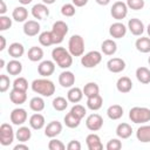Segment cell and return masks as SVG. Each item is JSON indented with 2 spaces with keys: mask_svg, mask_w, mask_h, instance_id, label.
Wrapping results in <instances>:
<instances>
[{
  "mask_svg": "<svg viewBox=\"0 0 150 150\" xmlns=\"http://www.w3.org/2000/svg\"><path fill=\"white\" fill-rule=\"evenodd\" d=\"M30 88L34 93L43 96V97H50L54 93H55V84L53 81H50L47 77H42V79H35L32 84Z\"/></svg>",
  "mask_w": 150,
  "mask_h": 150,
  "instance_id": "1",
  "label": "cell"
},
{
  "mask_svg": "<svg viewBox=\"0 0 150 150\" xmlns=\"http://www.w3.org/2000/svg\"><path fill=\"white\" fill-rule=\"evenodd\" d=\"M53 61L62 69H68L73 64V55L64 47H55L52 50Z\"/></svg>",
  "mask_w": 150,
  "mask_h": 150,
  "instance_id": "2",
  "label": "cell"
},
{
  "mask_svg": "<svg viewBox=\"0 0 150 150\" xmlns=\"http://www.w3.org/2000/svg\"><path fill=\"white\" fill-rule=\"evenodd\" d=\"M129 118L132 123L144 124L150 122V109L146 107H134L129 110Z\"/></svg>",
  "mask_w": 150,
  "mask_h": 150,
  "instance_id": "3",
  "label": "cell"
},
{
  "mask_svg": "<svg viewBox=\"0 0 150 150\" xmlns=\"http://www.w3.org/2000/svg\"><path fill=\"white\" fill-rule=\"evenodd\" d=\"M69 28H68V25L62 21V20H59V21H55L53 23V27H52V38H53V42L54 45H59L63 41L64 36L67 35Z\"/></svg>",
  "mask_w": 150,
  "mask_h": 150,
  "instance_id": "4",
  "label": "cell"
},
{
  "mask_svg": "<svg viewBox=\"0 0 150 150\" xmlns=\"http://www.w3.org/2000/svg\"><path fill=\"white\" fill-rule=\"evenodd\" d=\"M68 50L73 56H82L84 53V40L81 35L74 34L69 38Z\"/></svg>",
  "mask_w": 150,
  "mask_h": 150,
  "instance_id": "5",
  "label": "cell"
},
{
  "mask_svg": "<svg viewBox=\"0 0 150 150\" xmlns=\"http://www.w3.org/2000/svg\"><path fill=\"white\" fill-rule=\"evenodd\" d=\"M102 61V54L98 50H90L87 54L82 55L81 64L84 68H94Z\"/></svg>",
  "mask_w": 150,
  "mask_h": 150,
  "instance_id": "6",
  "label": "cell"
},
{
  "mask_svg": "<svg viewBox=\"0 0 150 150\" xmlns=\"http://www.w3.org/2000/svg\"><path fill=\"white\" fill-rule=\"evenodd\" d=\"M14 130L11 124L2 123L0 127V144L4 146L11 145L14 141Z\"/></svg>",
  "mask_w": 150,
  "mask_h": 150,
  "instance_id": "7",
  "label": "cell"
},
{
  "mask_svg": "<svg viewBox=\"0 0 150 150\" xmlns=\"http://www.w3.org/2000/svg\"><path fill=\"white\" fill-rule=\"evenodd\" d=\"M128 9L129 8H128V6H127L125 2H123V1H116V2L112 4V6L110 8V14H111V16L115 20L120 21V20H123L128 15Z\"/></svg>",
  "mask_w": 150,
  "mask_h": 150,
  "instance_id": "8",
  "label": "cell"
},
{
  "mask_svg": "<svg viewBox=\"0 0 150 150\" xmlns=\"http://www.w3.org/2000/svg\"><path fill=\"white\" fill-rule=\"evenodd\" d=\"M27 111L23 108H15L9 115V120L14 125H22L27 121Z\"/></svg>",
  "mask_w": 150,
  "mask_h": 150,
  "instance_id": "9",
  "label": "cell"
},
{
  "mask_svg": "<svg viewBox=\"0 0 150 150\" xmlns=\"http://www.w3.org/2000/svg\"><path fill=\"white\" fill-rule=\"evenodd\" d=\"M86 127L90 131H98L103 127V118L98 114H90L86 120Z\"/></svg>",
  "mask_w": 150,
  "mask_h": 150,
  "instance_id": "10",
  "label": "cell"
},
{
  "mask_svg": "<svg viewBox=\"0 0 150 150\" xmlns=\"http://www.w3.org/2000/svg\"><path fill=\"white\" fill-rule=\"evenodd\" d=\"M55 71V62L50 60H43L38 66V73L42 77H48Z\"/></svg>",
  "mask_w": 150,
  "mask_h": 150,
  "instance_id": "11",
  "label": "cell"
},
{
  "mask_svg": "<svg viewBox=\"0 0 150 150\" xmlns=\"http://www.w3.org/2000/svg\"><path fill=\"white\" fill-rule=\"evenodd\" d=\"M107 68L109 71L111 73H122L124 69H125V61L121 57H112V59H109L108 62H107Z\"/></svg>",
  "mask_w": 150,
  "mask_h": 150,
  "instance_id": "12",
  "label": "cell"
},
{
  "mask_svg": "<svg viewBox=\"0 0 150 150\" xmlns=\"http://www.w3.org/2000/svg\"><path fill=\"white\" fill-rule=\"evenodd\" d=\"M32 15L38 19V20H45L46 18L49 16V9L47 7L46 4H36L32 7V11H30Z\"/></svg>",
  "mask_w": 150,
  "mask_h": 150,
  "instance_id": "13",
  "label": "cell"
},
{
  "mask_svg": "<svg viewBox=\"0 0 150 150\" xmlns=\"http://www.w3.org/2000/svg\"><path fill=\"white\" fill-rule=\"evenodd\" d=\"M144 23L137 18H132L128 21V29L135 36H141L144 33Z\"/></svg>",
  "mask_w": 150,
  "mask_h": 150,
  "instance_id": "14",
  "label": "cell"
},
{
  "mask_svg": "<svg viewBox=\"0 0 150 150\" xmlns=\"http://www.w3.org/2000/svg\"><path fill=\"white\" fill-rule=\"evenodd\" d=\"M127 29L128 28L122 22L117 21V22H114L112 25H110V27H109V34L114 39H122V38L125 36Z\"/></svg>",
  "mask_w": 150,
  "mask_h": 150,
  "instance_id": "15",
  "label": "cell"
},
{
  "mask_svg": "<svg viewBox=\"0 0 150 150\" xmlns=\"http://www.w3.org/2000/svg\"><path fill=\"white\" fill-rule=\"evenodd\" d=\"M59 83L63 88H71L75 83V75L70 70H63L59 75Z\"/></svg>",
  "mask_w": 150,
  "mask_h": 150,
  "instance_id": "16",
  "label": "cell"
},
{
  "mask_svg": "<svg viewBox=\"0 0 150 150\" xmlns=\"http://www.w3.org/2000/svg\"><path fill=\"white\" fill-rule=\"evenodd\" d=\"M22 29H23L25 35H27V36H35V35H38L40 33L41 26H40V23L36 20H27L23 23Z\"/></svg>",
  "mask_w": 150,
  "mask_h": 150,
  "instance_id": "17",
  "label": "cell"
},
{
  "mask_svg": "<svg viewBox=\"0 0 150 150\" xmlns=\"http://www.w3.org/2000/svg\"><path fill=\"white\" fill-rule=\"evenodd\" d=\"M62 131V124L59 121H52L49 122L45 128V135L49 138H54L57 135H60Z\"/></svg>",
  "mask_w": 150,
  "mask_h": 150,
  "instance_id": "18",
  "label": "cell"
},
{
  "mask_svg": "<svg viewBox=\"0 0 150 150\" xmlns=\"http://www.w3.org/2000/svg\"><path fill=\"white\" fill-rule=\"evenodd\" d=\"M9 100L12 101V103H14L16 105L23 104L27 101V93L23 91V90L13 88L11 90V93H9Z\"/></svg>",
  "mask_w": 150,
  "mask_h": 150,
  "instance_id": "19",
  "label": "cell"
},
{
  "mask_svg": "<svg viewBox=\"0 0 150 150\" xmlns=\"http://www.w3.org/2000/svg\"><path fill=\"white\" fill-rule=\"evenodd\" d=\"M86 144L89 150H101L103 149V144L101 142V138L96 134H89L86 137Z\"/></svg>",
  "mask_w": 150,
  "mask_h": 150,
  "instance_id": "20",
  "label": "cell"
},
{
  "mask_svg": "<svg viewBox=\"0 0 150 150\" xmlns=\"http://www.w3.org/2000/svg\"><path fill=\"white\" fill-rule=\"evenodd\" d=\"M46 124V120L45 116L40 112H35L29 117V127L34 130H40L45 127Z\"/></svg>",
  "mask_w": 150,
  "mask_h": 150,
  "instance_id": "21",
  "label": "cell"
},
{
  "mask_svg": "<svg viewBox=\"0 0 150 150\" xmlns=\"http://www.w3.org/2000/svg\"><path fill=\"white\" fill-rule=\"evenodd\" d=\"M116 88L120 93L127 94L132 89V81L128 76H121L116 82Z\"/></svg>",
  "mask_w": 150,
  "mask_h": 150,
  "instance_id": "22",
  "label": "cell"
},
{
  "mask_svg": "<svg viewBox=\"0 0 150 150\" xmlns=\"http://www.w3.org/2000/svg\"><path fill=\"white\" fill-rule=\"evenodd\" d=\"M136 137L141 143H150V124L141 125L136 131Z\"/></svg>",
  "mask_w": 150,
  "mask_h": 150,
  "instance_id": "23",
  "label": "cell"
},
{
  "mask_svg": "<svg viewBox=\"0 0 150 150\" xmlns=\"http://www.w3.org/2000/svg\"><path fill=\"white\" fill-rule=\"evenodd\" d=\"M12 18L16 22H26L28 18V9L25 6H18L13 9Z\"/></svg>",
  "mask_w": 150,
  "mask_h": 150,
  "instance_id": "24",
  "label": "cell"
},
{
  "mask_svg": "<svg viewBox=\"0 0 150 150\" xmlns=\"http://www.w3.org/2000/svg\"><path fill=\"white\" fill-rule=\"evenodd\" d=\"M132 134V128L129 123H120L117 127H116V135L118 138H122V139H127L131 136Z\"/></svg>",
  "mask_w": 150,
  "mask_h": 150,
  "instance_id": "25",
  "label": "cell"
},
{
  "mask_svg": "<svg viewBox=\"0 0 150 150\" xmlns=\"http://www.w3.org/2000/svg\"><path fill=\"white\" fill-rule=\"evenodd\" d=\"M101 50L104 55H114L117 50V43L112 39H107L101 43Z\"/></svg>",
  "mask_w": 150,
  "mask_h": 150,
  "instance_id": "26",
  "label": "cell"
},
{
  "mask_svg": "<svg viewBox=\"0 0 150 150\" xmlns=\"http://www.w3.org/2000/svg\"><path fill=\"white\" fill-rule=\"evenodd\" d=\"M8 54L13 59H20L25 54V47L20 42H13L8 47Z\"/></svg>",
  "mask_w": 150,
  "mask_h": 150,
  "instance_id": "27",
  "label": "cell"
},
{
  "mask_svg": "<svg viewBox=\"0 0 150 150\" xmlns=\"http://www.w3.org/2000/svg\"><path fill=\"white\" fill-rule=\"evenodd\" d=\"M83 95L84 94H83L82 89H80L79 87H71V88H69V90L67 93V100L71 103H77L82 100Z\"/></svg>",
  "mask_w": 150,
  "mask_h": 150,
  "instance_id": "28",
  "label": "cell"
},
{
  "mask_svg": "<svg viewBox=\"0 0 150 150\" xmlns=\"http://www.w3.org/2000/svg\"><path fill=\"white\" fill-rule=\"evenodd\" d=\"M6 69H7V73H8L9 75L16 76V75L21 74V71H22V63H21L19 60L13 59V60H11V61L7 63Z\"/></svg>",
  "mask_w": 150,
  "mask_h": 150,
  "instance_id": "29",
  "label": "cell"
},
{
  "mask_svg": "<svg viewBox=\"0 0 150 150\" xmlns=\"http://www.w3.org/2000/svg\"><path fill=\"white\" fill-rule=\"evenodd\" d=\"M102 104H103V98L100 94H97L95 96H91V97H87V107L93 111H96V110L101 109Z\"/></svg>",
  "mask_w": 150,
  "mask_h": 150,
  "instance_id": "30",
  "label": "cell"
},
{
  "mask_svg": "<svg viewBox=\"0 0 150 150\" xmlns=\"http://www.w3.org/2000/svg\"><path fill=\"white\" fill-rule=\"evenodd\" d=\"M135 47L141 53H144V54L150 53V38H145V36L138 38L135 42Z\"/></svg>",
  "mask_w": 150,
  "mask_h": 150,
  "instance_id": "31",
  "label": "cell"
},
{
  "mask_svg": "<svg viewBox=\"0 0 150 150\" xmlns=\"http://www.w3.org/2000/svg\"><path fill=\"white\" fill-rule=\"evenodd\" d=\"M107 115L110 120H120L123 116V108L120 104H112L107 109Z\"/></svg>",
  "mask_w": 150,
  "mask_h": 150,
  "instance_id": "32",
  "label": "cell"
},
{
  "mask_svg": "<svg viewBox=\"0 0 150 150\" xmlns=\"http://www.w3.org/2000/svg\"><path fill=\"white\" fill-rule=\"evenodd\" d=\"M15 137H16V139H18L19 142L25 143V142H27V141L30 139V137H32V131H30V129H29L28 127L20 125V128H19V129L16 130V132H15Z\"/></svg>",
  "mask_w": 150,
  "mask_h": 150,
  "instance_id": "33",
  "label": "cell"
},
{
  "mask_svg": "<svg viewBox=\"0 0 150 150\" xmlns=\"http://www.w3.org/2000/svg\"><path fill=\"white\" fill-rule=\"evenodd\" d=\"M136 79L143 84L150 83V69L146 67H138L136 69Z\"/></svg>",
  "mask_w": 150,
  "mask_h": 150,
  "instance_id": "34",
  "label": "cell"
},
{
  "mask_svg": "<svg viewBox=\"0 0 150 150\" xmlns=\"http://www.w3.org/2000/svg\"><path fill=\"white\" fill-rule=\"evenodd\" d=\"M27 56L28 59L32 61V62H38V61H41L42 57H43V50L41 47H38V46H33L28 49V53H27Z\"/></svg>",
  "mask_w": 150,
  "mask_h": 150,
  "instance_id": "35",
  "label": "cell"
},
{
  "mask_svg": "<svg viewBox=\"0 0 150 150\" xmlns=\"http://www.w3.org/2000/svg\"><path fill=\"white\" fill-rule=\"evenodd\" d=\"M63 122H64L66 127H68V128H70V129H74V128H77V127L80 125V123H81V118L77 117L76 115H74L71 111H69V112L64 116Z\"/></svg>",
  "mask_w": 150,
  "mask_h": 150,
  "instance_id": "36",
  "label": "cell"
},
{
  "mask_svg": "<svg viewBox=\"0 0 150 150\" xmlns=\"http://www.w3.org/2000/svg\"><path fill=\"white\" fill-rule=\"evenodd\" d=\"M82 90L86 97H91V96L100 94V87L96 82H88L87 84H84Z\"/></svg>",
  "mask_w": 150,
  "mask_h": 150,
  "instance_id": "37",
  "label": "cell"
},
{
  "mask_svg": "<svg viewBox=\"0 0 150 150\" xmlns=\"http://www.w3.org/2000/svg\"><path fill=\"white\" fill-rule=\"evenodd\" d=\"M45 105H46V103H45L43 98L40 97V96L32 97L30 101H29V108H30L33 111H35V112L42 111V110L45 109Z\"/></svg>",
  "mask_w": 150,
  "mask_h": 150,
  "instance_id": "38",
  "label": "cell"
},
{
  "mask_svg": "<svg viewBox=\"0 0 150 150\" xmlns=\"http://www.w3.org/2000/svg\"><path fill=\"white\" fill-rule=\"evenodd\" d=\"M68 100H66L64 97H62V96H57V97H55L54 100H53V102H52V105H53V108L55 109V110H57V111H63V110H66L67 109V107H68Z\"/></svg>",
  "mask_w": 150,
  "mask_h": 150,
  "instance_id": "39",
  "label": "cell"
},
{
  "mask_svg": "<svg viewBox=\"0 0 150 150\" xmlns=\"http://www.w3.org/2000/svg\"><path fill=\"white\" fill-rule=\"evenodd\" d=\"M39 42H40V45L43 46V47H49V46L54 45L50 30H46V32L40 33V35H39Z\"/></svg>",
  "mask_w": 150,
  "mask_h": 150,
  "instance_id": "40",
  "label": "cell"
},
{
  "mask_svg": "<svg viewBox=\"0 0 150 150\" xmlns=\"http://www.w3.org/2000/svg\"><path fill=\"white\" fill-rule=\"evenodd\" d=\"M75 5L74 4H64L62 7H61V14L66 18H71L75 15L76 13V9H75Z\"/></svg>",
  "mask_w": 150,
  "mask_h": 150,
  "instance_id": "41",
  "label": "cell"
},
{
  "mask_svg": "<svg viewBox=\"0 0 150 150\" xmlns=\"http://www.w3.org/2000/svg\"><path fill=\"white\" fill-rule=\"evenodd\" d=\"M13 88H15V89H20V90H23V91H27V89H28V81L25 79V77H22V76H19V77H16L14 81H13Z\"/></svg>",
  "mask_w": 150,
  "mask_h": 150,
  "instance_id": "42",
  "label": "cell"
},
{
  "mask_svg": "<svg viewBox=\"0 0 150 150\" xmlns=\"http://www.w3.org/2000/svg\"><path fill=\"white\" fill-rule=\"evenodd\" d=\"M67 146L60 141V139H56L55 137L52 138L48 143V149L49 150H64Z\"/></svg>",
  "mask_w": 150,
  "mask_h": 150,
  "instance_id": "43",
  "label": "cell"
},
{
  "mask_svg": "<svg viewBox=\"0 0 150 150\" xmlns=\"http://www.w3.org/2000/svg\"><path fill=\"white\" fill-rule=\"evenodd\" d=\"M125 4H127V6H128V8L134 9V11H139V9H142V8L144 7V5H145L144 0H127Z\"/></svg>",
  "mask_w": 150,
  "mask_h": 150,
  "instance_id": "44",
  "label": "cell"
},
{
  "mask_svg": "<svg viewBox=\"0 0 150 150\" xmlns=\"http://www.w3.org/2000/svg\"><path fill=\"white\" fill-rule=\"evenodd\" d=\"M12 27V19L7 15H0V30H7Z\"/></svg>",
  "mask_w": 150,
  "mask_h": 150,
  "instance_id": "45",
  "label": "cell"
},
{
  "mask_svg": "<svg viewBox=\"0 0 150 150\" xmlns=\"http://www.w3.org/2000/svg\"><path fill=\"white\" fill-rule=\"evenodd\" d=\"M70 111H71L74 115H76L77 117H80L81 120H82V118L86 116V114H87L86 108H84L83 105H81V104H75V105H73L71 109H70Z\"/></svg>",
  "mask_w": 150,
  "mask_h": 150,
  "instance_id": "46",
  "label": "cell"
},
{
  "mask_svg": "<svg viewBox=\"0 0 150 150\" xmlns=\"http://www.w3.org/2000/svg\"><path fill=\"white\" fill-rule=\"evenodd\" d=\"M105 148L107 150H120L122 148V142L120 141V138H111L108 141Z\"/></svg>",
  "mask_w": 150,
  "mask_h": 150,
  "instance_id": "47",
  "label": "cell"
},
{
  "mask_svg": "<svg viewBox=\"0 0 150 150\" xmlns=\"http://www.w3.org/2000/svg\"><path fill=\"white\" fill-rule=\"evenodd\" d=\"M9 84H11V81H9V77L5 74H1L0 75V91L1 93H5L8 90L9 88Z\"/></svg>",
  "mask_w": 150,
  "mask_h": 150,
  "instance_id": "48",
  "label": "cell"
},
{
  "mask_svg": "<svg viewBox=\"0 0 150 150\" xmlns=\"http://www.w3.org/2000/svg\"><path fill=\"white\" fill-rule=\"evenodd\" d=\"M67 149L68 150H81V143L76 139H73L67 144Z\"/></svg>",
  "mask_w": 150,
  "mask_h": 150,
  "instance_id": "49",
  "label": "cell"
},
{
  "mask_svg": "<svg viewBox=\"0 0 150 150\" xmlns=\"http://www.w3.org/2000/svg\"><path fill=\"white\" fill-rule=\"evenodd\" d=\"M76 7H83L88 4V0H71Z\"/></svg>",
  "mask_w": 150,
  "mask_h": 150,
  "instance_id": "50",
  "label": "cell"
},
{
  "mask_svg": "<svg viewBox=\"0 0 150 150\" xmlns=\"http://www.w3.org/2000/svg\"><path fill=\"white\" fill-rule=\"evenodd\" d=\"M6 12H7V6L4 0H0V15H5Z\"/></svg>",
  "mask_w": 150,
  "mask_h": 150,
  "instance_id": "51",
  "label": "cell"
},
{
  "mask_svg": "<svg viewBox=\"0 0 150 150\" xmlns=\"http://www.w3.org/2000/svg\"><path fill=\"white\" fill-rule=\"evenodd\" d=\"M13 149H14V150H21V149H23V150H29V146L26 145V144H22V142H20V143L16 144Z\"/></svg>",
  "mask_w": 150,
  "mask_h": 150,
  "instance_id": "52",
  "label": "cell"
},
{
  "mask_svg": "<svg viewBox=\"0 0 150 150\" xmlns=\"http://www.w3.org/2000/svg\"><path fill=\"white\" fill-rule=\"evenodd\" d=\"M5 48H6V39L5 36L0 35V52H2Z\"/></svg>",
  "mask_w": 150,
  "mask_h": 150,
  "instance_id": "53",
  "label": "cell"
},
{
  "mask_svg": "<svg viewBox=\"0 0 150 150\" xmlns=\"http://www.w3.org/2000/svg\"><path fill=\"white\" fill-rule=\"evenodd\" d=\"M98 5H101V6H107V5H109L110 4V0H95Z\"/></svg>",
  "mask_w": 150,
  "mask_h": 150,
  "instance_id": "54",
  "label": "cell"
},
{
  "mask_svg": "<svg viewBox=\"0 0 150 150\" xmlns=\"http://www.w3.org/2000/svg\"><path fill=\"white\" fill-rule=\"evenodd\" d=\"M33 0H19V2L22 5V6H26V5H29Z\"/></svg>",
  "mask_w": 150,
  "mask_h": 150,
  "instance_id": "55",
  "label": "cell"
},
{
  "mask_svg": "<svg viewBox=\"0 0 150 150\" xmlns=\"http://www.w3.org/2000/svg\"><path fill=\"white\" fill-rule=\"evenodd\" d=\"M56 0H42V2L43 4H46V5H52V4H54Z\"/></svg>",
  "mask_w": 150,
  "mask_h": 150,
  "instance_id": "56",
  "label": "cell"
},
{
  "mask_svg": "<svg viewBox=\"0 0 150 150\" xmlns=\"http://www.w3.org/2000/svg\"><path fill=\"white\" fill-rule=\"evenodd\" d=\"M4 67H5V60L1 59V60H0V68H4Z\"/></svg>",
  "mask_w": 150,
  "mask_h": 150,
  "instance_id": "57",
  "label": "cell"
},
{
  "mask_svg": "<svg viewBox=\"0 0 150 150\" xmlns=\"http://www.w3.org/2000/svg\"><path fill=\"white\" fill-rule=\"evenodd\" d=\"M146 33H148V35H149V38H150V23H149L148 27H146Z\"/></svg>",
  "mask_w": 150,
  "mask_h": 150,
  "instance_id": "58",
  "label": "cell"
},
{
  "mask_svg": "<svg viewBox=\"0 0 150 150\" xmlns=\"http://www.w3.org/2000/svg\"><path fill=\"white\" fill-rule=\"evenodd\" d=\"M148 63H149V66H150V56H149V59H148Z\"/></svg>",
  "mask_w": 150,
  "mask_h": 150,
  "instance_id": "59",
  "label": "cell"
}]
</instances>
